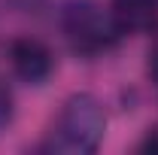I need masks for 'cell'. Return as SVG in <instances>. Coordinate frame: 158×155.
Returning <instances> with one entry per match:
<instances>
[{
  "mask_svg": "<svg viewBox=\"0 0 158 155\" xmlns=\"http://www.w3.org/2000/svg\"><path fill=\"white\" fill-rule=\"evenodd\" d=\"M149 76H152V82L158 85V46L152 49V55H149Z\"/></svg>",
  "mask_w": 158,
  "mask_h": 155,
  "instance_id": "52a82bcc",
  "label": "cell"
},
{
  "mask_svg": "<svg viewBox=\"0 0 158 155\" xmlns=\"http://www.w3.org/2000/svg\"><path fill=\"white\" fill-rule=\"evenodd\" d=\"M9 67L21 82L40 85L52 76L55 70V55L52 49L37 37H19L9 43Z\"/></svg>",
  "mask_w": 158,
  "mask_h": 155,
  "instance_id": "3957f363",
  "label": "cell"
},
{
  "mask_svg": "<svg viewBox=\"0 0 158 155\" xmlns=\"http://www.w3.org/2000/svg\"><path fill=\"white\" fill-rule=\"evenodd\" d=\"M58 19L70 49L85 58H98L103 52H110L122 37L110 9H103L94 0H67L61 6Z\"/></svg>",
  "mask_w": 158,
  "mask_h": 155,
  "instance_id": "7a4b0ae2",
  "label": "cell"
},
{
  "mask_svg": "<svg viewBox=\"0 0 158 155\" xmlns=\"http://www.w3.org/2000/svg\"><path fill=\"white\" fill-rule=\"evenodd\" d=\"M110 15L122 34H149L158 24V0H110Z\"/></svg>",
  "mask_w": 158,
  "mask_h": 155,
  "instance_id": "277c9868",
  "label": "cell"
},
{
  "mask_svg": "<svg viewBox=\"0 0 158 155\" xmlns=\"http://www.w3.org/2000/svg\"><path fill=\"white\" fill-rule=\"evenodd\" d=\"M15 116V100H12V91L6 85V79L0 76V131L9 128V122Z\"/></svg>",
  "mask_w": 158,
  "mask_h": 155,
  "instance_id": "5b68a950",
  "label": "cell"
},
{
  "mask_svg": "<svg viewBox=\"0 0 158 155\" xmlns=\"http://www.w3.org/2000/svg\"><path fill=\"white\" fill-rule=\"evenodd\" d=\"M137 149H140V152H155L158 155V125H152V128L146 131V137L140 140Z\"/></svg>",
  "mask_w": 158,
  "mask_h": 155,
  "instance_id": "8992f818",
  "label": "cell"
},
{
  "mask_svg": "<svg viewBox=\"0 0 158 155\" xmlns=\"http://www.w3.org/2000/svg\"><path fill=\"white\" fill-rule=\"evenodd\" d=\"M106 134V110L94 94H73L64 100L49 131V149L61 155H88Z\"/></svg>",
  "mask_w": 158,
  "mask_h": 155,
  "instance_id": "6da1fadb",
  "label": "cell"
}]
</instances>
